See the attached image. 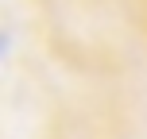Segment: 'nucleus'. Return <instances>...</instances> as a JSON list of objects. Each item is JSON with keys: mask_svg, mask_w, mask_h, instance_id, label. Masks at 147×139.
<instances>
[{"mask_svg": "<svg viewBox=\"0 0 147 139\" xmlns=\"http://www.w3.org/2000/svg\"><path fill=\"white\" fill-rule=\"evenodd\" d=\"M4 50H8V35L0 31V58H4Z\"/></svg>", "mask_w": 147, "mask_h": 139, "instance_id": "1", "label": "nucleus"}]
</instances>
